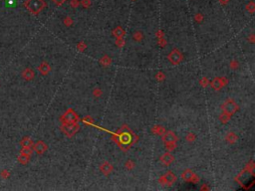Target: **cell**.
<instances>
[{
  "mask_svg": "<svg viewBox=\"0 0 255 191\" xmlns=\"http://www.w3.org/2000/svg\"><path fill=\"white\" fill-rule=\"evenodd\" d=\"M100 170H101V172L104 173L105 175H109L112 171H113V165L108 161H105L102 163L101 166H100Z\"/></svg>",
  "mask_w": 255,
  "mask_h": 191,
  "instance_id": "obj_12",
  "label": "cell"
},
{
  "mask_svg": "<svg viewBox=\"0 0 255 191\" xmlns=\"http://www.w3.org/2000/svg\"><path fill=\"white\" fill-rule=\"evenodd\" d=\"M227 83H228V81H227L226 78H215L211 81L210 85L212 87L213 90L219 91V90H221V88L224 87Z\"/></svg>",
  "mask_w": 255,
  "mask_h": 191,
  "instance_id": "obj_7",
  "label": "cell"
},
{
  "mask_svg": "<svg viewBox=\"0 0 255 191\" xmlns=\"http://www.w3.org/2000/svg\"><path fill=\"white\" fill-rule=\"evenodd\" d=\"M162 140L165 143H169V142H177V137L175 135V133H173V131H166L162 134Z\"/></svg>",
  "mask_w": 255,
  "mask_h": 191,
  "instance_id": "obj_9",
  "label": "cell"
},
{
  "mask_svg": "<svg viewBox=\"0 0 255 191\" xmlns=\"http://www.w3.org/2000/svg\"><path fill=\"white\" fill-rule=\"evenodd\" d=\"M64 24H65L66 26H71V25H73V19H72L70 16H67V17L64 19Z\"/></svg>",
  "mask_w": 255,
  "mask_h": 191,
  "instance_id": "obj_29",
  "label": "cell"
},
{
  "mask_svg": "<svg viewBox=\"0 0 255 191\" xmlns=\"http://www.w3.org/2000/svg\"><path fill=\"white\" fill-rule=\"evenodd\" d=\"M173 160H174V157L169 152H166L165 154H162V157H161V162L162 163V164L166 165V166L170 165L171 163L173 162Z\"/></svg>",
  "mask_w": 255,
  "mask_h": 191,
  "instance_id": "obj_11",
  "label": "cell"
},
{
  "mask_svg": "<svg viewBox=\"0 0 255 191\" xmlns=\"http://www.w3.org/2000/svg\"><path fill=\"white\" fill-rule=\"evenodd\" d=\"M158 45H161V46H166V41L165 39H162V38H158Z\"/></svg>",
  "mask_w": 255,
  "mask_h": 191,
  "instance_id": "obj_41",
  "label": "cell"
},
{
  "mask_svg": "<svg viewBox=\"0 0 255 191\" xmlns=\"http://www.w3.org/2000/svg\"><path fill=\"white\" fill-rule=\"evenodd\" d=\"M80 3H81L82 5L84 6V8H90L91 5H92V1H91V0H81Z\"/></svg>",
  "mask_w": 255,
  "mask_h": 191,
  "instance_id": "obj_28",
  "label": "cell"
},
{
  "mask_svg": "<svg viewBox=\"0 0 255 191\" xmlns=\"http://www.w3.org/2000/svg\"><path fill=\"white\" fill-rule=\"evenodd\" d=\"M93 95H94V97H96V98H99L100 96L102 95V91H101V89H99V88H97V89H95V90L93 91Z\"/></svg>",
  "mask_w": 255,
  "mask_h": 191,
  "instance_id": "obj_35",
  "label": "cell"
},
{
  "mask_svg": "<svg viewBox=\"0 0 255 191\" xmlns=\"http://www.w3.org/2000/svg\"><path fill=\"white\" fill-rule=\"evenodd\" d=\"M100 63H101V65L102 66H105V67H108V66H110L111 65V63H112V59L109 57V56H103V57L101 58V60H100Z\"/></svg>",
  "mask_w": 255,
  "mask_h": 191,
  "instance_id": "obj_20",
  "label": "cell"
},
{
  "mask_svg": "<svg viewBox=\"0 0 255 191\" xmlns=\"http://www.w3.org/2000/svg\"><path fill=\"white\" fill-rule=\"evenodd\" d=\"M155 78H157V80L158 82H162L166 78V76H165V74L162 73V72H158V73L157 74V76H155Z\"/></svg>",
  "mask_w": 255,
  "mask_h": 191,
  "instance_id": "obj_31",
  "label": "cell"
},
{
  "mask_svg": "<svg viewBox=\"0 0 255 191\" xmlns=\"http://www.w3.org/2000/svg\"><path fill=\"white\" fill-rule=\"evenodd\" d=\"M167 59H169L171 62V64H173V65H178V64L182 61L183 57L181 54V52H179L177 49H173L169 53V55L167 56Z\"/></svg>",
  "mask_w": 255,
  "mask_h": 191,
  "instance_id": "obj_6",
  "label": "cell"
},
{
  "mask_svg": "<svg viewBox=\"0 0 255 191\" xmlns=\"http://www.w3.org/2000/svg\"><path fill=\"white\" fill-rule=\"evenodd\" d=\"M0 176H1L3 179H6L10 176V172H9V170H7V169H4L1 171V173H0Z\"/></svg>",
  "mask_w": 255,
  "mask_h": 191,
  "instance_id": "obj_30",
  "label": "cell"
},
{
  "mask_svg": "<svg viewBox=\"0 0 255 191\" xmlns=\"http://www.w3.org/2000/svg\"><path fill=\"white\" fill-rule=\"evenodd\" d=\"M78 115L75 113L74 110L69 109L64 115L62 117V122L64 123H74V122H78Z\"/></svg>",
  "mask_w": 255,
  "mask_h": 191,
  "instance_id": "obj_5",
  "label": "cell"
},
{
  "mask_svg": "<svg viewBox=\"0 0 255 191\" xmlns=\"http://www.w3.org/2000/svg\"><path fill=\"white\" fill-rule=\"evenodd\" d=\"M47 148H48V146H47V144L44 141H42V140H39V141H37L36 143H34L33 144V149H34V151H36V152H37L38 154H42V153H44L45 152V151L47 150Z\"/></svg>",
  "mask_w": 255,
  "mask_h": 191,
  "instance_id": "obj_8",
  "label": "cell"
},
{
  "mask_svg": "<svg viewBox=\"0 0 255 191\" xmlns=\"http://www.w3.org/2000/svg\"><path fill=\"white\" fill-rule=\"evenodd\" d=\"M221 109H222L223 113H225L226 114H228V115H232L234 113H236V111L238 110L239 107L237 106V103H235L233 99H228L227 101H225L224 103H223Z\"/></svg>",
  "mask_w": 255,
  "mask_h": 191,
  "instance_id": "obj_2",
  "label": "cell"
},
{
  "mask_svg": "<svg viewBox=\"0 0 255 191\" xmlns=\"http://www.w3.org/2000/svg\"><path fill=\"white\" fill-rule=\"evenodd\" d=\"M166 147L167 148V150L173 151V149L177 148V142H169V143H166Z\"/></svg>",
  "mask_w": 255,
  "mask_h": 191,
  "instance_id": "obj_26",
  "label": "cell"
},
{
  "mask_svg": "<svg viewBox=\"0 0 255 191\" xmlns=\"http://www.w3.org/2000/svg\"><path fill=\"white\" fill-rule=\"evenodd\" d=\"M51 1L53 2V3L55 4V5H56V6H61L62 4H63L64 2L66 1V0H51Z\"/></svg>",
  "mask_w": 255,
  "mask_h": 191,
  "instance_id": "obj_39",
  "label": "cell"
},
{
  "mask_svg": "<svg viewBox=\"0 0 255 191\" xmlns=\"http://www.w3.org/2000/svg\"><path fill=\"white\" fill-rule=\"evenodd\" d=\"M199 84H200L202 87H207V85L209 84L208 79H207V78H202L200 81H199Z\"/></svg>",
  "mask_w": 255,
  "mask_h": 191,
  "instance_id": "obj_34",
  "label": "cell"
},
{
  "mask_svg": "<svg viewBox=\"0 0 255 191\" xmlns=\"http://www.w3.org/2000/svg\"><path fill=\"white\" fill-rule=\"evenodd\" d=\"M131 137H133V135H131V133H130L129 131H124V133L120 134L119 139L122 144H129V143H131Z\"/></svg>",
  "mask_w": 255,
  "mask_h": 191,
  "instance_id": "obj_10",
  "label": "cell"
},
{
  "mask_svg": "<svg viewBox=\"0 0 255 191\" xmlns=\"http://www.w3.org/2000/svg\"><path fill=\"white\" fill-rule=\"evenodd\" d=\"M186 139H187V140H188L189 142H190V141H193L194 139H195L194 133H188V134H187V137H186Z\"/></svg>",
  "mask_w": 255,
  "mask_h": 191,
  "instance_id": "obj_40",
  "label": "cell"
},
{
  "mask_svg": "<svg viewBox=\"0 0 255 191\" xmlns=\"http://www.w3.org/2000/svg\"><path fill=\"white\" fill-rule=\"evenodd\" d=\"M125 166H126V168H127V169L131 170V169H133L134 167H135V162H134L133 160H131V159H129V160H128V161L126 162Z\"/></svg>",
  "mask_w": 255,
  "mask_h": 191,
  "instance_id": "obj_27",
  "label": "cell"
},
{
  "mask_svg": "<svg viewBox=\"0 0 255 191\" xmlns=\"http://www.w3.org/2000/svg\"><path fill=\"white\" fill-rule=\"evenodd\" d=\"M175 181H177V176H175L171 171H167V172L165 175H162L158 180V182L161 183L162 185H169V186L173 185Z\"/></svg>",
  "mask_w": 255,
  "mask_h": 191,
  "instance_id": "obj_4",
  "label": "cell"
},
{
  "mask_svg": "<svg viewBox=\"0 0 255 191\" xmlns=\"http://www.w3.org/2000/svg\"><path fill=\"white\" fill-rule=\"evenodd\" d=\"M225 139L227 140V142H229V143H234V142H236L237 141V139H238V137L236 134H235L234 133H228L226 134V137H225Z\"/></svg>",
  "mask_w": 255,
  "mask_h": 191,
  "instance_id": "obj_17",
  "label": "cell"
},
{
  "mask_svg": "<svg viewBox=\"0 0 255 191\" xmlns=\"http://www.w3.org/2000/svg\"><path fill=\"white\" fill-rule=\"evenodd\" d=\"M21 75H22V78L25 79L26 81H31V80L34 78L35 73L33 70L30 69V68H27V69H25L22 72Z\"/></svg>",
  "mask_w": 255,
  "mask_h": 191,
  "instance_id": "obj_14",
  "label": "cell"
},
{
  "mask_svg": "<svg viewBox=\"0 0 255 191\" xmlns=\"http://www.w3.org/2000/svg\"><path fill=\"white\" fill-rule=\"evenodd\" d=\"M246 10L247 11H249L250 13H254V11H255V4L253 1H251L249 2L248 4L246 5Z\"/></svg>",
  "mask_w": 255,
  "mask_h": 191,
  "instance_id": "obj_24",
  "label": "cell"
},
{
  "mask_svg": "<svg viewBox=\"0 0 255 191\" xmlns=\"http://www.w3.org/2000/svg\"><path fill=\"white\" fill-rule=\"evenodd\" d=\"M18 161H19V163H21V164H23V165H25V164H27L28 162H29V160H30V156L29 155H26V154H23V153H20V155L18 156Z\"/></svg>",
  "mask_w": 255,
  "mask_h": 191,
  "instance_id": "obj_18",
  "label": "cell"
},
{
  "mask_svg": "<svg viewBox=\"0 0 255 191\" xmlns=\"http://www.w3.org/2000/svg\"><path fill=\"white\" fill-rule=\"evenodd\" d=\"M38 71L41 73L42 75H48L51 72V67L47 62H42L40 64V66L38 67Z\"/></svg>",
  "mask_w": 255,
  "mask_h": 191,
  "instance_id": "obj_13",
  "label": "cell"
},
{
  "mask_svg": "<svg viewBox=\"0 0 255 191\" xmlns=\"http://www.w3.org/2000/svg\"><path fill=\"white\" fill-rule=\"evenodd\" d=\"M70 5L73 8H78L79 5H80V0H71Z\"/></svg>",
  "mask_w": 255,
  "mask_h": 191,
  "instance_id": "obj_33",
  "label": "cell"
},
{
  "mask_svg": "<svg viewBox=\"0 0 255 191\" xmlns=\"http://www.w3.org/2000/svg\"><path fill=\"white\" fill-rule=\"evenodd\" d=\"M86 44L84 43V42H80L78 45H77V49H78V51H80V52H83L84 50L86 49Z\"/></svg>",
  "mask_w": 255,
  "mask_h": 191,
  "instance_id": "obj_32",
  "label": "cell"
},
{
  "mask_svg": "<svg viewBox=\"0 0 255 191\" xmlns=\"http://www.w3.org/2000/svg\"><path fill=\"white\" fill-rule=\"evenodd\" d=\"M143 37V33H142V32H139V31H138V32H135L134 35H133V38H134V40H135V41H138V42L142 41Z\"/></svg>",
  "mask_w": 255,
  "mask_h": 191,
  "instance_id": "obj_23",
  "label": "cell"
},
{
  "mask_svg": "<svg viewBox=\"0 0 255 191\" xmlns=\"http://www.w3.org/2000/svg\"><path fill=\"white\" fill-rule=\"evenodd\" d=\"M192 176H193V172L190 169H186L181 173V179L185 181H191Z\"/></svg>",
  "mask_w": 255,
  "mask_h": 191,
  "instance_id": "obj_16",
  "label": "cell"
},
{
  "mask_svg": "<svg viewBox=\"0 0 255 191\" xmlns=\"http://www.w3.org/2000/svg\"><path fill=\"white\" fill-rule=\"evenodd\" d=\"M79 130V125L77 122L74 123H64L62 126V131L65 133L68 137H71Z\"/></svg>",
  "mask_w": 255,
  "mask_h": 191,
  "instance_id": "obj_3",
  "label": "cell"
},
{
  "mask_svg": "<svg viewBox=\"0 0 255 191\" xmlns=\"http://www.w3.org/2000/svg\"><path fill=\"white\" fill-rule=\"evenodd\" d=\"M151 131H153V133H155V134L162 135L163 133H166V129H163L162 126H161V125H154L153 129H151Z\"/></svg>",
  "mask_w": 255,
  "mask_h": 191,
  "instance_id": "obj_21",
  "label": "cell"
},
{
  "mask_svg": "<svg viewBox=\"0 0 255 191\" xmlns=\"http://www.w3.org/2000/svg\"><path fill=\"white\" fill-rule=\"evenodd\" d=\"M219 119H220V122L222 123H227V122H229V119H230V115L226 114L225 113H223V111H222V114L219 115Z\"/></svg>",
  "mask_w": 255,
  "mask_h": 191,
  "instance_id": "obj_22",
  "label": "cell"
},
{
  "mask_svg": "<svg viewBox=\"0 0 255 191\" xmlns=\"http://www.w3.org/2000/svg\"><path fill=\"white\" fill-rule=\"evenodd\" d=\"M113 34H114V36H116V37H117L118 39L123 38L124 35H125V30H124L122 27L118 26V27L116 28V29L113 31Z\"/></svg>",
  "mask_w": 255,
  "mask_h": 191,
  "instance_id": "obj_19",
  "label": "cell"
},
{
  "mask_svg": "<svg viewBox=\"0 0 255 191\" xmlns=\"http://www.w3.org/2000/svg\"><path fill=\"white\" fill-rule=\"evenodd\" d=\"M202 20H203V15H202V14L197 13L196 15H195V21H196L197 23L202 22Z\"/></svg>",
  "mask_w": 255,
  "mask_h": 191,
  "instance_id": "obj_36",
  "label": "cell"
},
{
  "mask_svg": "<svg viewBox=\"0 0 255 191\" xmlns=\"http://www.w3.org/2000/svg\"><path fill=\"white\" fill-rule=\"evenodd\" d=\"M133 1H135V0H133Z\"/></svg>",
  "mask_w": 255,
  "mask_h": 191,
  "instance_id": "obj_46",
  "label": "cell"
},
{
  "mask_svg": "<svg viewBox=\"0 0 255 191\" xmlns=\"http://www.w3.org/2000/svg\"><path fill=\"white\" fill-rule=\"evenodd\" d=\"M84 122H89V123H93V119L91 118H84Z\"/></svg>",
  "mask_w": 255,
  "mask_h": 191,
  "instance_id": "obj_42",
  "label": "cell"
},
{
  "mask_svg": "<svg viewBox=\"0 0 255 191\" xmlns=\"http://www.w3.org/2000/svg\"><path fill=\"white\" fill-rule=\"evenodd\" d=\"M20 144H21L22 147H32L34 144V142L29 137H25L22 138L21 141H20Z\"/></svg>",
  "mask_w": 255,
  "mask_h": 191,
  "instance_id": "obj_15",
  "label": "cell"
},
{
  "mask_svg": "<svg viewBox=\"0 0 255 191\" xmlns=\"http://www.w3.org/2000/svg\"><path fill=\"white\" fill-rule=\"evenodd\" d=\"M20 153H23V154H26V155H29V156H31V155H32L31 147H22V149H21V151H20Z\"/></svg>",
  "mask_w": 255,
  "mask_h": 191,
  "instance_id": "obj_25",
  "label": "cell"
},
{
  "mask_svg": "<svg viewBox=\"0 0 255 191\" xmlns=\"http://www.w3.org/2000/svg\"><path fill=\"white\" fill-rule=\"evenodd\" d=\"M23 5L31 14L37 16L47 6V4L44 0H26Z\"/></svg>",
  "mask_w": 255,
  "mask_h": 191,
  "instance_id": "obj_1",
  "label": "cell"
},
{
  "mask_svg": "<svg viewBox=\"0 0 255 191\" xmlns=\"http://www.w3.org/2000/svg\"><path fill=\"white\" fill-rule=\"evenodd\" d=\"M116 45H117L118 47H120V48H122L124 45H125V41H124L122 38H120V39L117 40V42H116Z\"/></svg>",
  "mask_w": 255,
  "mask_h": 191,
  "instance_id": "obj_38",
  "label": "cell"
},
{
  "mask_svg": "<svg viewBox=\"0 0 255 191\" xmlns=\"http://www.w3.org/2000/svg\"><path fill=\"white\" fill-rule=\"evenodd\" d=\"M157 36H158V38H162V37H163V33H162V30L158 31V33H157Z\"/></svg>",
  "mask_w": 255,
  "mask_h": 191,
  "instance_id": "obj_44",
  "label": "cell"
},
{
  "mask_svg": "<svg viewBox=\"0 0 255 191\" xmlns=\"http://www.w3.org/2000/svg\"><path fill=\"white\" fill-rule=\"evenodd\" d=\"M253 37H254V36L251 35V37H250V42H253Z\"/></svg>",
  "mask_w": 255,
  "mask_h": 191,
  "instance_id": "obj_45",
  "label": "cell"
},
{
  "mask_svg": "<svg viewBox=\"0 0 255 191\" xmlns=\"http://www.w3.org/2000/svg\"><path fill=\"white\" fill-rule=\"evenodd\" d=\"M239 67V63L237 61H231L230 62V68L231 69H237Z\"/></svg>",
  "mask_w": 255,
  "mask_h": 191,
  "instance_id": "obj_37",
  "label": "cell"
},
{
  "mask_svg": "<svg viewBox=\"0 0 255 191\" xmlns=\"http://www.w3.org/2000/svg\"><path fill=\"white\" fill-rule=\"evenodd\" d=\"M219 2H220L221 5L224 6V5H226V4L229 2V0H219Z\"/></svg>",
  "mask_w": 255,
  "mask_h": 191,
  "instance_id": "obj_43",
  "label": "cell"
}]
</instances>
